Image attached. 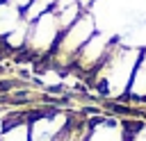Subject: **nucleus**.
Returning a JSON list of instances; mask_svg holds the SVG:
<instances>
[{"label": "nucleus", "mask_w": 146, "mask_h": 141, "mask_svg": "<svg viewBox=\"0 0 146 141\" xmlns=\"http://www.w3.org/2000/svg\"><path fill=\"white\" fill-rule=\"evenodd\" d=\"M62 34L59 20L52 11H46L43 16H39L36 20L30 23V32H27V43L25 48L30 52H52L57 39Z\"/></svg>", "instance_id": "nucleus-1"}, {"label": "nucleus", "mask_w": 146, "mask_h": 141, "mask_svg": "<svg viewBox=\"0 0 146 141\" xmlns=\"http://www.w3.org/2000/svg\"><path fill=\"white\" fill-rule=\"evenodd\" d=\"M96 34V30H94V18L91 16H87V14H82L73 25H68L66 30H62V34H59V39H57V43H55V48H52V55H57V57H75L78 52H80V48L91 39Z\"/></svg>", "instance_id": "nucleus-2"}, {"label": "nucleus", "mask_w": 146, "mask_h": 141, "mask_svg": "<svg viewBox=\"0 0 146 141\" xmlns=\"http://www.w3.org/2000/svg\"><path fill=\"white\" fill-rule=\"evenodd\" d=\"M68 123V116L62 114L57 107L48 109L41 118L27 123L30 130V141H55L59 136V132L64 130V125Z\"/></svg>", "instance_id": "nucleus-3"}, {"label": "nucleus", "mask_w": 146, "mask_h": 141, "mask_svg": "<svg viewBox=\"0 0 146 141\" xmlns=\"http://www.w3.org/2000/svg\"><path fill=\"white\" fill-rule=\"evenodd\" d=\"M107 50H110V41L105 39V36H100V34H94L82 48H80V52L75 55L78 59V66L80 68H84V70H96L98 66H100V61H103V57L107 55Z\"/></svg>", "instance_id": "nucleus-4"}, {"label": "nucleus", "mask_w": 146, "mask_h": 141, "mask_svg": "<svg viewBox=\"0 0 146 141\" xmlns=\"http://www.w3.org/2000/svg\"><path fill=\"white\" fill-rule=\"evenodd\" d=\"M144 98H146V55H144V59L137 61V68L132 73L128 93L121 96L119 100H144Z\"/></svg>", "instance_id": "nucleus-5"}, {"label": "nucleus", "mask_w": 146, "mask_h": 141, "mask_svg": "<svg viewBox=\"0 0 146 141\" xmlns=\"http://www.w3.org/2000/svg\"><path fill=\"white\" fill-rule=\"evenodd\" d=\"M23 20V11L11 7L9 2H0V36H7Z\"/></svg>", "instance_id": "nucleus-6"}, {"label": "nucleus", "mask_w": 146, "mask_h": 141, "mask_svg": "<svg viewBox=\"0 0 146 141\" xmlns=\"http://www.w3.org/2000/svg\"><path fill=\"white\" fill-rule=\"evenodd\" d=\"M27 32H30V23L23 18V20L5 36V43H7L11 50H21V48H25V43H27Z\"/></svg>", "instance_id": "nucleus-7"}, {"label": "nucleus", "mask_w": 146, "mask_h": 141, "mask_svg": "<svg viewBox=\"0 0 146 141\" xmlns=\"http://www.w3.org/2000/svg\"><path fill=\"white\" fill-rule=\"evenodd\" d=\"M87 136H89V132H84L82 123H75L68 118V123L64 125V130L59 132V136L55 141H87Z\"/></svg>", "instance_id": "nucleus-8"}, {"label": "nucleus", "mask_w": 146, "mask_h": 141, "mask_svg": "<svg viewBox=\"0 0 146 141\" xmlns=\"http://www.w3.org/2000/svg\"><path fill=\"white\" fill-rule=\"evenodd\" d=\"M114 127H116L114 121H105V130L89 132L87 141H123V134H121V132H112Z\"/></svg>", "instance_id": "nucleus-9"}, {"label": "nucleus", "mask_w": 146, "mask_h": 141, "mask_svg": "<svg viewBox=\"0 0 146 141\" xmlns=\"http://www.w3.org/2000/svg\"><path fill=\"white\" fill-rule=\"evenodd\" d=\"M5 2H9L11 7H16V9H21V11H25V9L30 7V2H32V0H5Z\"/></svg>", "instance_id": "nucleus-10"}, {"label": "nucleus", "mask_w": 146, "mask_h": 141, "mask_svg": "<svg viewBox=\"0 0 146 141\" xmlns=\"http://www.w3.org/2000/svg\"><path fill=\"white\" fill-rule=\"evenodd\" d=\"M0 2H5V0H0Z\"/></svg>", "instance_id": "nucleus-11"}]
</instances>
